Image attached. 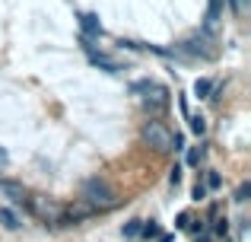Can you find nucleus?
<instances>
[{"mask_svg": "<svg viewBox=\"0 0 251 242\" xmlns=\"http://www.w3.org/2000/svg\"><path fill=\"white\" fill-rule=\"evenodd\" d=\"M229 3H232V10H242V6H245L248 0H229Z\"/></svg>", "mask_w": 251, "mask_h": 242, "instance_id": "nucleus-20", "label": "nucleus"}, {"mask_svg": "<svg viewBox=\"0 0 251 242\" xmlns=\"http://www.w3.org/2000/svg\"><path fill=\"white\" fill-rule=\"evenodd\" d=\"M0 223H3L6 230H19V217L10 211V207H0Z\"/></svg>", "mask_w": 251, "mask_h": 242, "instance_id": "nucleus-8", "label": "nucleus"}, {"mask_svg": "<svg viewBox=\"0 0 251 242\" xmlns=\"http://www.w3.org/2000/svg\"><path fill=\"white\" fill-rule=\"evenodd\" d=\"M3 162H6V153H3V150H0V166H3Z\"/></svg>", "mask_w": 251, "mask_h": 242, "instance_id": "nucleus-21", "label": "nucleus"}, {"mask_svg": "<svg viewBox=\"0 0 251 242\" xmlns=\"http://www.w3.org/2000/svg\"><path fill=\"white\" fill-rule=\"evenodd\" d=\"M188 223H191V217H188V214H181V217H178V223H175V226H178V230H184V226H188Z\"/></svg>", "mask_w": 251, "mask_h": 242, "instance_id": "nucleus-19", "label": "nucleus"}, {"mask_svg": "<svg viewBox=\"0 0 251 242\" xmlns=\"http://www.w3.org/2000/svg\"><path fill=\"white\" fill-rule=\"evenodd\" d=\"M197 242H210V239H207V236H203V239H197Z\"/></svg>", "mask_w": 251, "mask_h": 242, "instance_id": "nucleus-22", "label": "nucleus"}, {"mask_svg": "<svg viewBox=\"0 0 251 242\" xmlns=\"http://www.w3.org/2000/svg\"><path fill=\"white\" fill-rule=\"evenodd\" d=\"M150 89H153V96H147V99H143V102H147V108H153V112H162V108H166V89H159V86H150Z\"/></svg>", "mask_w": 251, "mask_h": 242, "instance_id": "nucleus-6", "label": "nucleus"}, {"mask_svg": "<svg viewBox=\"0 0 251 242\" xmlns=\"http://www.w3.org/2000/svg\"><path fill=\"white\" fill-rule=\"evenodd\" d=\"M89 57H92V64H99V67H105L108 74H118V70H121V67H118L115 61H111V57H105V54H89Z\"/></svg>", "mask_w": 251, "mask_h": 242, "instance_id": "nucleus-9", "label": "nucleus"}, {"mask_svg": "<svg viewBox=\"0 0 251 242\" xmlns=\"http://www.w3.org/2000/svg\"><path fill=\"white\" fill-rule=\"evenodd\" d=\"M0 194H3V198H10L13 204H23V201H25L23 182H13V179H0Z\"/></svg>", "mask_w": 251, "mask_h": 242, "instance_id": "nucleus-4", "label": "nucleus"}, {"mask_svg": "<svg viewBox=\"0 0 251 242\" xmlns=\"http://www.w3.org/2000/svg\"><path fill=\"white\" fill-rule=\"evenodd\" d=\"M140 233H143V236H147V239H153V236H159V226H156V223H153V220H150V223H147V226H143V230H140Z\"/></svg>", "mask_w": 251, "mask_h": 242, "instance_id": "nucleus-14", "label": "nucleus"}, {"mask_svg": "<svg viewBox=\"0 0 251 242\" xmlns=\"http://www.w3.org/2000/svg\"><path fill=\"white\" fill-rule=\"evenodd\" d=\"M213 230L220 233V236H226V233H229V223H226V220H216V226H213Z\"/></svg>", "mask_w": 251, "mask_h": 242, "instance_id": "nucleus-16", "label": "nucleus"}, {"mask_svg": "<svg viewBox=\"0 0 251 242\" xmlns=\"http://www.w3.org/2000/svg\"><path fill=\"white\" fill-rule=\"evenodd\" d=\"M83 201L92 204L96 211H108V207L118 204V194H115V188H111L105 179H89L83 185Z\"/></svg>", "mask_w": 251, "mask_h": 242, "instance_id": "nucleus-1", "label": "nucleus"}, {"mask_svg": "<svg viewBox=\"0 0 251 242\" xmlns=\"http://www.w3.org/2000/svg\"><path fill=\"white\" fill-rule=\"evenodd\" d=\"M248 194H251V185H248V182H242V185L235 188V201H239V204H245Z\"/></svg>", "mask_w": 251, "mask_h": 242, "instance_id": "nucleus-13", "label": "nucleus"}, {"mask_svg": "<svg viewBox=\"0 0 251 242\" xmlns=\"http://www.w3.org/2000/svg\"><path fill=\"white\" fill-rule=\"evenodd\" d=\"M207 185H210V188H220V185H223V179H220L216 172H210V175H207Z\"/></svg>", "mask_w": 251, "mask_h": 242, "instance_id": "nucleus-15", "label": "nucleus"}, {"mask_svg": "<svg viewBox=\"0 0 251 242\" xmlns=\"http://www.w3.org/2000/svg\"><path fill=\"white\" fill-rule=\"evenodd\" d=\"M80 26H83L86 35H99V32H102V23H99L96 13H83V16H80Z\"/></svg>", "mask_w": 251, "mask_h": 242, "instance_id": "nucleus-7", "label": "nucleus"}, {"mask_svg": "<svg viewBox=\"0 0 251 242\" xmlns=\"http://www.w3.org/2000/svg\"><path fill=\"white\" fill-rule=\"evenodd\" d=\"M203 194H207V188H203V185H201V182H197V185H194V198H197V201H201V198H203Z\"/></svg>", "mask_w": 251, "mask_h": 242, "instance_id": "nucleus-18", "label": "nucleus"}, {"mask_svg": "<svg viewBox=\"0 0 251 242\" xmlns=\"http://www.w3.org/2000/svg\"><path fill=\"white\" fill-rule=\"evenodd\" d=\"M169 182H172V185H178V182H181V169H172V175H169Z\"/></svg>", "mask_w": 251, "mask_h": 242, "instance_id": "nucleus-17", "label": "nucleus"}, {"mask_svg": "<svg viewBox=\"0 0 251 242\" xmlns=\"http://www.w3.org/2000/svg\"><path fill=\"white\" fill-rule=\"evenodd\" d=\"M143 140H147V147H153L156 153H172V140H175V134H172L162 121H147V124H143Z\"/></svg>", "mask_w": 251, "mask_h": 242, "instance_id": "nucleus-2", "label": "nucleus"}, {"mask_svg": "<svg viewBox=\"0 0 251 242\" xmlns=\"http://www.w3.org/2000/svg\"><path fill=\"white\" fill-rule=\"evenodd\" d=\"M191 131H194V134H203V131H207V121H203V115H191Z\"/></svg>", "mask_w": 251, "mask_h": 242, "instance_id": "nucleus-12", "label": "nucleus"}, {"mask_svg": "<svg viewBox=\"0 0 251 242\" xmlns=\"http://www.w3.org/2000/svg\"><path fill=\"white\" fill-rule=\"evenodd\" d=\"M89 214H96V207H92V204H86V201H80V204L67 207V211L61 214V220H83V217H89Z\"/></svg>", "mask_w": 251, "mask_h": 242, "instance_id": "nucleus-5", "label": "nucleus"}, {"mask_svg": "<svg viewBox=\"0 0 251 242\" xmlns=\"http://www.w3.org/2000/svg\"><path fill=\"white\" fill-rule=\"evenodd\" d=\"M29 204H32V211H35V217H42L45 223H61L64 207H57L54 201H48V198H32Z\"/></svg>", "mask_w": 251, "mask_h": 242, "instance_id": "nucleus-3", "label": "nucleus"}, {"mask_svg": "<svg viewBox=\"0 0 251 242\" xmlns=\"http://www.w3.org/2000/svg\"><path fill=\"white\" fill-rule=\"evenodd\" d=\"M140 230H143V220H127V223H124V236H140Z\"/></svg>", "mask_w": 251, "mask_h": 242, "instance_id": "nucleus-10", "label": "nucleus"}, {"mask_svg": "<svg viewBox=\"0 0 251 242\" xmlns=\"http://www.w3.org/2000/svg\"><path fill=\"white\" fill-rule=\"evenodd\" d=\"M194 93L201 96V99H207V96L213 93V83H210V80H197V83H194Z\"/></svg>", "mask_w": 251, "mask_h": 242, "instance_id": "nucleus-11", "label": "nucleus"}]
</instances>
